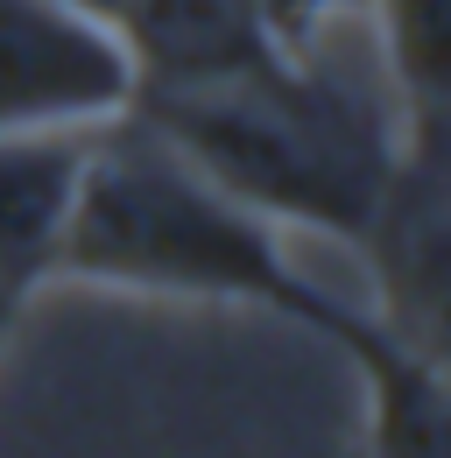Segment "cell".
<instances>
[{
	"label": "cell",
	"mask_w": 451,
	"mask_h": 458,
	"mask_svg": "<svg viewBox=\"0 0 451 458\" xmlns=\"http://www.w3.org/2000/svg\"><path fill=\"white\" fill-rule=\"evenodd\" d=\"M254 7H261V21H268L276 50H296V43L325 36V29H338V21H367L374 0H254Z\"/></svg>",
	"instance_id": "7"
},
{
	"label": "cell",
	"mask_w": 451,
	"mask_h": 458,
	"mask_svg": "<svg viewBox=\"0 0 451 458\" xmlns=\"http://www.w3.org/2000/svg\"><path fill=\"white\" fill-rule=\"evenodd\" d=\"M134 57L106 14L78 0H0V134L106 127L134 114Z\"/></svg>",
	"instance_id": "3"
},
{
	"label": "cell",
	"mask_w": 451,
	"mask_h": 458,
	"mask_svg": "<svg viewBox=\"0 0 451 458\" xmlns=\"http://www.w3.org/2000/svg\"><path fill=\"white\" fill-rule=\"evenodd\" d=\"M56 276L99 289H141V296L254 303L332 345H345L374 318L318 283L289 254V233L276 219L219 191L141 114H120L92 134Z\"/></svg>",
	"instance_id": "2"
},
{
	"label": "cell",
	"mask_w": 451,
	"mask_h": 458,
	"mask_svg": "<svg viewBox=\"0 0 451 458\" xmlns=\"http://www.w3.org/2000/svg\"><path fill=\"white\" fill-rule=\"evenodd\" d=\"M14 310H21V303H7V296H0V339H7V325H14Z\"/></svg>",
	"instance_id": "8"
},
{
	"label": "cell",
	"mask_w": 451,
	"mask_h": 458,
	"mask_svg": "<svg viewBox=\"0 0 451 458\" xmlns=\"http://www.w3.org/2000/svg\"><path fill=\"white\" fill-rule=\"evenodd\" d=\"M113 29L127 36L141 92L205 85V78L247 71L276 50L254 0H113Z\"/></svg>",
	"instance_id": "5"
},
{
	"label": "cell",
	"mask_w": 451,
	"mask_h": 458,
	"mask_svg": "<svg viewBox=\"0 0 451 458\" xmlns=\"http://www.w3.org/2000/svg\"><path fill=\"white\" fill-rule=\"evenodd\" d=\"M367 388V445L374 458H451V402H445V352L388 332L367 318L338 345Z\"/></svg>",
	"instance_id": "6"
},
{
	"label": "cell",
	"mask_w": 451,
	"mask_h": 458,
	"mask_svg": "<svg viewBox=\"0 0 451 458\" xmlns=\"http://www.w3.org/2000/svg\"><path fill=\"white\" fill-rule=\"evenodd\" d=\"M134 114L282 233L311 226L345 247L367 240L409 148L374 21H338L205 85L141 92Z\"/></svg>",
	"instance_id": "1"
},
{
	"label": "cell",
	"mask_w": 451,
	"mask_h": 458,
	"mask_svg": "<svg viewBox=\"0 0 451 458\" xmlns=\"http://www.w3.org/2000/svg\"><path fill=\"white\" fill-rule=\"evenodd\" d=\"M92 134H78V127L0 134V296L7 303H29L64 268V233H71Z\"/></svg>",
	"instance_id": "4"
},
{
	"label": "cell",
	"mask_w": 451,
	"mask_h": 458,
	"mask_svg": "<svg viewBox=\"0 0 451 458\" xmlns=\"http://www.w3.org/2000/svg\"><path fill=\"white\" fill-rule=\"evenodd\" d=\"M78 7H92V14H106V21H113V0H78Z\"/></svg>",
	"instance_id": "9"
}]
</instances>
